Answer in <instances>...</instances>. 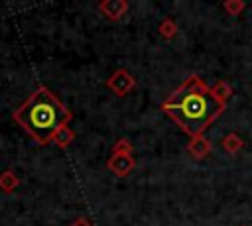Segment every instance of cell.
<instances>
[{"instance_id": "cell-3", "label": "cell", "mask_w": 252, "mask_h": 226, "mask_svg": "<svg viewBox=\"0 0 252 226\" xmlns=\"http://www.w3.org/2000/svg\"><path fill=\"white\" fill-rule=\"evenodd\" d=\"M106 86H108L116 96H126L130 90L136 88V79H134V75H132L130 71H126V69H116V71L110 75V79L106 81Z\"/></svg>"}, {"instance_id": "cell-4", "label": "cell", "mask_w": 252, "mask_h": 226, "mask_svg": "<svg viewBox=\"0 0 252 226\" xmlns=\"http://www.w3.org/2000/svg\"><path fill=\"white\" fill-rule=\"evenodd\" d=\"M136 167V159L134 155H118L112 153L106 161V169L110 173H114L116 177H126L128 173H132V169Z\"/></svg>"}, {"instance_id": "cell-10", "label": "cell", "mask_w": 252, "mask_h": 226, "mask_svg": "<svg viewBox=\"0 0 252 226\" xmlns=\"http://www.w3.org/2000/svg\"><path fill=\"white\" fill-rule=\"evenodd\" d=\"M211 88V94L219 100V102H222V104H226V100L232 96V86H230V83L228 81H217L213 86H209Z\"/></svg>"}, {"instance_id": "cell-13", "label": "cell", "mask_w": 252, "mask_h": 226, "mask_svg": "<svg viewBox=\"0 0 252 226\" xmlns=\"http://www.w3.org/2000/svg\"><path fill=\"white\" fill-rule=\"evenodd\" d=\"M132 149H134V145L128 138H120L112 145V153H118V155H132Z\"/></svg>"}, {"instance_id": "cell-2", "label": "cell", "mask_w": 252, "mask_h": 226, "mask_svg": "<svg viewBox=\"0 0 252 226\" xmlns=\"http://www.w3.org/2000/svg\"><path fill=\"white\" fill-rule=\"evenodd\" d=\"M12 118L37 145H47L51 143L55 132L71 122L73 112L57 98L53 90L39 85L12 112Z\"/></svg>"}, {"instance_id": "cell-14", "label": "cell", "mask_w": 252, "mask_h": 226, "mask_svg": "<svg viewBox=\"0 0 252 226\" xmlns=\"http://www.w3.org/2000/svg\"><path fill=\"white\" fill-rule=\"evenodd\" d=\"M69 226H93V222H91L89 218H85V216H79V218H75Z\"/></svg>"}, {"instance_id": "cell-15", "label": "cell", "mask_w": 252, "mask_h": 226, "mask_svg": "<svg viewBox=\"0 0 252 226\" xmlns=\"http://www.w3.org/2000/svg\"><path fill=\"white\" fill-rule=\"evenodd\" d=\"M240 226H248V224H240Z\"/></svg>"}, {"instance_id": "cell-1", "label": "cell", "mask_w": 252, "mask_h": 226, "mask_svg": "<svg viewBox=\"0 0 252 226\" xmlns=\"http://www.w3.org/2000/svg\"><path fill=\"white\" fill-rule=\"evenodd\" d=\"M226 104L219 102L211 88L191 73L161 104V110L191 138L203 136L207 126L217 120Z\"/></svg>"}, {"instance_id": "cell-9", "label": "cell", "mask_w": 252, "mask_h": 226, "mask_svg": "<svg viewBox=\"0 0 252 226\" xmlns=\"http://www.w3.org/2000/svg\"><path fill=\"white\" fill-rule=\"evenodd\" d=\"M220 145H222V149H224L226 153L234 155V153H238V151L244 147V141H242V138H240L236 132H230V134H226V136L220 140Z\"/></svg>"}, {"instance_id": "cell-12", "label": "cell", "mask_w": 252, "mask_h": 226, "mask_svg": "<svg viewBox=\"0 0 252 226\" xmlns=\"http://www.w3.org/2000/svg\"><path fill=\"white\" fill-rule=\"evenodd\" d=\"M222 8L228 16H240L246 8V2L244 0H224L222 2Z\"/></svg>"}, {"instance_id": "cell-11", "label": "cell", "mask_w": 252, "mask_h": 226, "mask_svg": "<svg viewBox=\"0 0 252 226\" xmlns=\"http://www.w3.org/2000/svg\"><path fill=\"white\" fill-rule=\"evenodd\" d=\"M158 31L161 33V37L173 39L175 33H177V24H175L171 18H163V20L159 22V26H158Z\"/></svg>"}, {"instance_id": "cell-5", "label": "cell", "mask_w": 252, "mask_h": 226, "mask_svg": "<svg viewBox=\"0 0 252 226\" xmlns=\"http://www.w3.org/2000/svg\"><path fill=\"white\" fill-rule=\"evenodd\" d=\"M98 12L104 16V18H108V20H112V22H118V20H122L124 16H126V12H128V2L126 0H102V2H98Z\"/></svg>"}, {"instance_id": "cell-8", "label": "cell", "mask_w": 252, "mask_h": 226, "mask_svg": "<svg viewBox=\"0 0 252 226\" xmlns=\"http://www.w3.org/2000/svg\"><path fill=\"white\" fill-rule=\"evenodd\" d=\"M73 140H75V132H73L71 126L67 124V126H63V128H59V130L55 132L51 143H55L59 149H67V147L73 143Z\"/></svg>"}, {"instance_id": "cell-6", "label": "cell", "mask_w": 252, "mask_h": 226, "mask_svg": "<svg viewBox=\"0 0 252 226\" xmlns=\"http://www.w3.org/2000/svg\"><path fill=\"white\" fill-rule=\"evenodd\" d=\"M211 149H213V143H211V140H207L205 136H195V138H191L189 143H187V151H189V155H191L193 159H203V157H207V155L211 153Z\"/></svg>"}, {"instance_id": "cell-7", "label": "cell", "mask_w": 252, "mask_h": 226, "mask_svg": "<svg viewBox=\"0 0 252 226\" xmlns=\"http://www.w3.org/2000/svg\"><path fill=\"white\" fill-rule=\"evenodd\" d=\"M20 187V177L16 175L14 169H4L0 173V191L6 195H12Z\"/></svg>"}]
</instances>
